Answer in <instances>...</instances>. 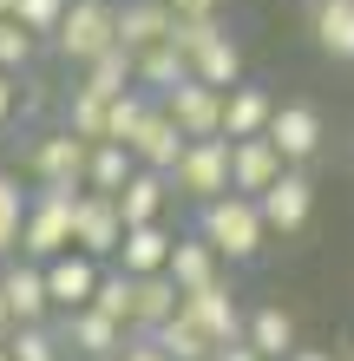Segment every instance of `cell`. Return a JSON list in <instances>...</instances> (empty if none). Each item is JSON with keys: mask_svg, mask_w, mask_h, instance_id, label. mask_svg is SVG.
<instances>
[{"mask_svg": "<svg viewBox=\"0 0 354 361\" xmlns=\"http://www.w3.org/2000/svg\"><path fill=\"white\" fill-rule=\"evenodd\" d=\"M177 309L191 315V322H197L203 335H210V342H236V335H243V322H249V309L236 302V283H230V276H217V283L191 289Z\"/></svg>", "mask_w": 354, "mask_h": 361, "instance_id": "cell-9", "label": "cell"}, {"mask_svg": "<svg viewBox=\"0 0 354 361\" xmlns=\"http://www.w3.org/2000/svg\"><path fill=\"white\" fill-rule=\"evenodd\" d=\"M158 105L177 118L184 138H223V92L203 86V79H184V86H171Z\"/></svg>", "mask_w": 354, "mask_h": 361, "instance_id": "cell-10", "label": "cell"}, {"mask_svg": "<svg viewBox=\"0 0 354 361\" xmlns=\"http://www.w3.org/2000/svg\"><path fill=\"white\" fill-rule=\"evenodd\" d=\"M118 47V0H72L66 20H59V33H53V53L66 59V66H92L99 53H112Z\"/></svg>", "mask_w": 354, "mask_h": 361, "instance_id": "cell-3", "label": "cell"}, {"mask_svg": "<svg viewBox=\"0 0 354 361\" xmlns=\"http://www.w3.org/2000/svg\"><path fill=\"white\" fill-rule=\"evenodd\" d=\"M53 329H59V342H66V355H106V361L125 348V335H132V329L118 322V315L92 309V302H86V309H66Z\"/></svg>", "mask_w": 354, "mask_h": 361, "instance_id": "cell-11", "label": "cell"}, {"mask_svg": "<svg viewBox=\"0 0 354 361\" xmlns=\"http://www.w3.org/2000/svg\"><path fill=\"white\" fill-rule=\"evenodd\" d=\"M0 295H7L13 322H53L46 263H33V257H7V263H0Z\"/></svg>", "mask_w": 354, "mask_h": 361, "instance_id": "cell-12", "label": "cell"}, {"mask_svg": "<svg viewBox=\"0 0 354 361\" xmlns=\"http://www.w3.org/2000/svg\"><path fill=\"white\" fill-rule=\"evenodd\" d=\"M171 7L164 0H118V47L125 53H144V47H164L171 39Z\"/></svg>", "mask_w": 354, "mask_h": 361, "instance_id": "cell-21", "label": "cell"}, {"mask_svg": "<svg viewBox=\"0 0 354 361\" xmlns=\"http://www.w3.org/2000/svg\"><path fill=\"white\" fill-rule=\"evenodd\" d=\"M20 224H27V190L13 171H0V263L20 257Z\"/></svg>", "mask_w": 354, "mask_h": 361, "instance_id": "cell-31", "label": "cell"}, {"mask_svg": "<svg viewBox=\"0 0 354 361\" xmlns=\"http://www.w3.org/2000/svg\"><path fill=\"white\" fill-rule=\"evenodd\" d=\"M106 105H112V99H99V92H86V86H66V92H59V125L99 145V138H106Z\"/></svg>", "mask_w": 354, "mask_h": 361, "instance_id": "cell-27", "label": "cell"}, {"mask_svg": "<svg viewBox=\"0 0 354 361\" xmlns=\"http://www.w3.org/2000/svg\"><path fill=\"white\" fill-rule=\"evenodd\" d=\"M0 13H13V0H0Z\"/></svg>", "mask_w": 354, "mask_h": 361, "instance_id": "cell-44", "label": "cell"}, {"mask_svg": "<svg viewBox=\"0 0 354 361\" xmlns=\"http://www.w3.org/2000/svg\"><path fill=\"white\" fill-rule=\"evenodd\" d=\"M177 283V295H191V289H203V283H217V276H230V263L217 257L210 243L197 237V230H177V243H171V269H164Z\"/></svg>", "mask_w": 354, "mask_h": 361, "instance_id": "cell-20", "label": "cell"}, {"mask_svg": "<svg viewBox=\"0 0 354 361\" xmlns=\"http://www.w3.org/2000/svg\"><path fill=\"white\" fill-rule=\"evenodd\" d=\"M184 145H191V138L177 132V118H171V112H164V105L151 99V112L138 118V132L125 138V152H132V158L144 164V171H164V178H171V164L184 158Z\"/></svg>", "mask_w": 354, "mask_h": 361, "instance_id": "cell-13", "label": "cell"}, {"mask_svg": "<svg viewBox=\"0 0 354 361\" xmlns=\"http://www.w3.org/2000/svg\"><path fill=\"white\" fill-rule=\"evenodd\" d=\"M243 342L256 348L263 361H282L289 348H296V315H289L282 302H256L249 322H243Z\"/></svg>", "mask_w": 354, "mask_h": 361, "instance_id": "cell-23", "label": "cell"}, {"mask_svg": "<svg viewBox=\"0 0 354 361\" xmlns=\"http://www.w3.org/2000/svg\"><path fill=\"white\" fill-rule=\"evenodd\" d=\"M112 204H118L125 224H164V217H171V204H177V190H171V178H164V171H144V164H138Z\"/></svg>", "mask_w": 354, "mask_h": 361, "instance_id": "cell-17", "label": "cell"}, {"mask_svg": "<svg viewBox=\"0 0 354 361\" xmlns=\"http://www.w3.org/2000/svg\"><path fill=\"white\" fill-rule=\"evenodd\" d=\"M197 237L236 269V263H256L263 250H269V224H263L256 197H243V190H223V197L197 204Z\"/></svg>", "mask_w": 354, "mask_h": 361, "instance_id": "cell-1", "label": "cell"}, {"mask_svg": "<svg viewBox=\"0 0 354 361\" xmlns=\"http://www.w3.org/2000/svg\"><path fill=\"white\" fill-rule=\"evenodd\" d=\"M79 86L99 92V99H118V92H132L138 86V73H132V53L112 47V53H99L92 66H79Z\"/></svg>", "mask_w": 354, "mask_h": 361, "instance_id": "cell-28", "label": "cell"}, {"mask_svg": "<svg viewBox=\"0 0 354 361\" xmlns=\"http://www.w3.org/2000/svg\"><path fill=\"white\" fill-rule=\"evenodd\" d=\"M144 112H151V92H138V86H132V92H118V99L106 105V138L125 145V138L138 132V118H144Z\"/></svg>", "mask_w": 354, "mask_h": 361, "instance_id": "cell-33", "label": "cell"}, {"mask_svg": "<svg viewBox=\"0 0 354 361\" xmlns=\"http://www.w3.org/2000/svg\"><path fill=\"white\" fill-rule=\"evenodd\" d=\"M282 171H289V164H282V152H276L269 138H230V190L263 197Z\"/></svg>", "mask_w": 354, "mask_h": 361, "instance_id": "cell-16", "label": "cell"}, {"mask_svg": "<svg viewBox=\"0 0 354 361\" xmlns=\"http://www.w3.org/2000/svg\"><path fill=\"white\" fill-rule=\"evenodd\" d=\"M263 138L282 152V164L308 171V158H322V145H328V118H322L308 99H276V118H269Z\"/></svg>", "mask_w": 354, "mask_h": 361, "instance_id": "cell-6", "label": "cell"}, {"mask_svg": "<svg viewBox=\"0 0 354 361\" xmlns=\"http://www.w3.org/2000/svg\"><path fill=\"white\" fill-rule=\"evenodd\" d=\"M7 335H13V309H7V295H0V348H7Z\"/></svg>", "mask_w": 354, "mask_h": 361, "instance_id": "cell-42", "label": "cell"}, {"mask_svg": "<svg viewBox=\"0 0 354 361\" xmlns=\"http://www.w3.org/2000/svg\"><path fill=\"white\" fill-rule=\"evenodd\" d=\"M112 361H171V355H164V348L151 342V335H125V348H118Z\"/></svg>", "mask_w": 354, "mask_h": 361, "instance_id": "cell-38", "label": "cell"}, {"mask_svg": "<svg viewBox=\"0 0 354 361\" xmlns=\"http://www.w3.org/2000/svg\"><path fill=\"white\" fill-rule=\"evenodd\" d=\"M66 7H72V0H13V20H20L33 39H53L59 20H66Z\"/></svg>", "mask_w": 354, "mask_h": 361, "instance_id": "cell-35", "label": "cell"}, {"mask_svg": "<svg viewBox=\"0 0 354 361\" xmlns=\"http://www.w3.org/2000/svg\"><path fill=\"white\" fill-rule=\"evenodd\" d=\"M171 243H177L171 217H164V224H125V243H118L112 263L125 276H158V269H171Z\"/></svg>", "mask_w": 354, "mask_h": 361, "instance_id": "cell-15", "label": "cell"}, {"mask_svg": "<svg viewBox=\"0 0 354 361\" xmlns=\"http://www.w3.org/2000/svg\"><path fill=\"white\" fill-rule=\"evenodd\" d=\"M308 33H315L322 59L354 66V0H308Z\"/></svg>", "mask_w": 354, "mask_h": 361, "instance_id": "cell-18", "label": "cell"}, {"mask_svg": "<svg viewBox=\"0 0 354 361\" xmlns=\"http://www.w3.org/2000/svg\"><path fill=\"white\" fill-rule=\"evenodd\" d=\"M92 309H106V315H118V322L132 329V276L118 263H106V276H99V289H92Z\"/></svg>", "mask_w": 354, "mask_h": 361, "instance_id": "cell-34", "label": "cell"}, {"mask_svg": "<svg viewBox=\"0 0 354 361\" xmlns=\"http://www.w3.org/2000/svg\"><path fill=\"white\" fill-rule=\"evenodd\" d=\"M177 20H203V13H223V0H164Z\"/></svg>", "mask_w": 354, "mask_h": 361, "instance_id": "cell-39", "label": "cell"}, {"mask_svg": "<svg viewBox=\"0 0 354 361\" xmlns=\"http://www.w3.org/2000/svg\"><path fill=\"white\" fill-rule=\"evenodd\" d=\"M256 210H263L269 237H302V230H308V217H315V178L289 164V171H282V178L256 197Z\"/></svg>", "mask_w": 354, "mask_h": 361, "instance_id": "cell-7", "label": "cell"}, {"mask_svg": "<svg viewBox=\"0 0 354 361\" xmlns=\"http://www.w3.org/2000/svg\"><path fill=\"white\" fill-rule=\"evenodd\" d=\"M177 302L184 295H177V283L164 269L158 276H132V335H151L164 315H177Z\"/></svg>", "mask_w": 354, "mask_h": 361, "instance_id": "cell-24", "label": "cell"}, {"mask_svg": "<svg viewBox=\"0 0 354 361\" xmlns=\"http://www.w3.org/2000/svg\"><path fill=\"white\" fill-rule=\"evenodd\" d=\"M33 59H39V39L13 13H0V73H33Z\"/></svg>", "mask_w": 354, "mask_h": 361, "instance_id": "cell-32", "label": "cell"}, {"mask_svg": "<svg viewBox=\"0 0 354 361\" xmlns=\"http://www.w3.org/2000/svg\"><path fill=\"white\" fill-rule=\"evenodd\" d=\"M72 361H106V355H72Z\"/></svg>", "mask_w": 354, "mask_h": 361, "instance_id": "cell-43", "label": "cell"}, {"mask_svg": "<svg viewBox=\"0 0 354 361\" xmlns=\"http://www.w3.org/2000/svg\"><path fill=\"white\" fill-rule=\"evenodd\" d=\"M348 361H354V342H348Z\"/></svg>", "mask_w": 354, "mask_h": 361, "instance_id": "cell-45", "label": "cell"}, {"mask_svg": "<svg viewBox=\"0 0 354 361\" xmlns=\"http://www.w3.org/2000/svg\"><path fill=\"white\" fill-rule=\"evenodd\" d=\"M210 361H263V355H256V348H249L243 335H236V342H217V348H210Z\"/></svg>", "mask_w": 354, "mask_h": 361, "instance_id": "cell-40", "label": "cell"}, {"mask_svg": "<svg viewBox=\"0 0 354 361\" xmlns=\"http://www.w3.org/2000/svg\"><path fill=\"white\" fill-rule=\"evenodd\" d=\"M20 118V73H0V132H13Z\"/></svg>", "mask_w": 354, "mask_h": 361, "instance_id": "cell-37", "label": "cell"}, {"mask_svg": "<svg viewBox=\"0 0 354 361\" xmlns=\"http://www.w3.org/2000/svg\"><path fill=\"white\" fill-rule=\"evenodd\" d=\"M191 79H203V86H217V92H230L236 79H243V39L230 33V20L197 47V59H191Z\"/></svg>", "mask_w": 354, "mask_h": 361, "instance_id": "cell-22", "label": "cell"}, {"mask_svg": "<svg viewBox=\"0 0 354 361\" xmlns=\"http://www.w3.org/2000/svg\"><path fill=\"white\" fill-rule=\"evenodd\" d=\"M138 171V158L125 152V145H112V138H99L92 145V164H86V190H106V197H118L125 190V178Z\"/></svg>", "mask_w": 354, "mask_h": 361, "instance_id": "cell-29", "label": "cell"}, {"mask_svg": "<svg viewBox=\"0 0 354 361\" xmlns=\"http://www.w3.org/2000/svg\"><path fill=\"white\" fill-rule=\"evenodd\" d=\"M72 210H79V190H53V184L27 190V224H20V257H33V263H53L59 250H72Z\"/></svg>", "mask_w": 354, "mask_h": 361, "instance_id": "cell-2", "label": "cell"}, {"mask_svg": "<svg viewBox=\"0 0 354 361\" xmlns=\"http://www.w3.org/2000/svg\"><path fill=\"white\" fill-rule=\"evenodd\" d=\"M171 190L184 204H210L230 190V138H191L184 158L171 164Z\"/></svg>", "mask_w": 354, "mask_h": 361, "instance_id": "cell-5", "label": "cell"}, {"mask_svg": "<svg viewBox=\"0 0 354 361\" xmlns=\"http://www.w3.org/2000/svg\"><path fill=\"white\" fill-rule=\"evenodd\" d=\"M0 361H7V348H0Z\"/></svg>", "mask_w": 354, "mask_h": 361, "instance_id": "cell-46", "label": "cell"}, {"mask_svg": "<svg viewBox=\"0 0 354 361\" xmlns=\"http://www.w3.org/2000/svg\"><path fill=\"white\" fill-rule=\"evenodd\" d=\"M132 73H138V92H151V99H164L171 86H184L191 79V59H184L171 39L164 47H144V53H132Z\"/></svg>", "mask_w": 354, "mask_h": 361, "instance_id": "cell-25", "label": "cell"}, {"mask_svg": "<svg viewBox=\"0 0 354 361\" xmlns=\"http://www.w3.org/2000/svg\"><path fill=\"white\" fill-rule=\"evenodd\" d=\"M282 361H335V355H328V348H302V342H296V348H289Z\"/></svg>", "mask_w": 354, "mask_h": 361, "instance_id": "cell-41", "label": "cell"}, {"mask_svg": "<svg viewBox=\"0 0 354 361\" xmlns=\"http://www.w3.org/2000/svg\"><path fill=\"white\" fill-rule=\"evenodd\" d=\"M223 27V13H203V20H171V47L184 53V59H197V47H203V39H210Z\"/></svg>", "mask_w": 354, "mask_h": 361, "instance_id": "cell-36", "label": "cell"}, {"mask_svg": "<svg viewBox=\"0 0 354 361\" xmlns=\"http://www.w3.org/2000/svg\"><path fill=\"white\" fill-rule=\"evenodd\" d=\"M86 164H92V138L66 132V125H46L27 152L33 184H53V190H86Z\"/></svg>", "mask_w": 354, "mask_h": 361, "instance_id": "cell-4", "label": "cell"}, {"mask_svg": "<svg viewBox=\"0 0 354 361\" xmlns=\"http://www.w3.org/2000/svg\"><path fill=\"white\" fill-rule=\"evenodd\" d=\"M99 276H106V263H99V257H86V250H59V257L46 263V295H53V315L86 309V302H92V289H99Z\"/></svg>", "mask_w": 354, "mask_h": 361, "instance_id": "cell-14", "label": "cell"}, {"mask_svg": "<svg viewBox=\"0 0 354 361\" xmlns=\"http://www.w3.org/2000/svg\"><path fill=\"white\" fill-rule=\"evenodd\" d=\"M125 243V217L106 190H79V210H72V250H86V257L112 263Z\"/></svg>", "mask_w": 354, "mask_h": 361, "instance_id": "cell-8", "label": "cell"}, {"mask_svg": "<svg viewBox=\"0 0 354 361\" xmlns=\"http://www.w3.org/2000/svg\"><path fill=\"white\" fill-rule=\"evenodd\" d=\"M269 118H276V92H269V86L236 79V86L223 92V138H263Z\"/></svg>", "mask_w": 354, "mask_h": 361, "instance_id": "cell-19", "label": "cell"}, {"mask_svg": "<svg viewBox=\"0 0 354 361\" xmlns=\"http://www.w3.org/2000/svg\"><path fill=\"white\" fill-rule=\"evenodd\" d=\"M151 342L171 355V361H210V348H217V342H210V335H203L184 309H177V315H164V322L151 329Z\"/></svg>", "mask_w": 354, "mask_h": 361, "instance_id": "cell-26", "label": "cell"}, {"mask_svg": "<svg viewBox=\"0 0 354 361\" xmlns=\"http://www.w3.org/2000/svg\"><path fill=\"white\" fill-rule=\"evenodd\" d=\"M7 361H66V342H59L53 322H13V335H7Z\"/></svg>", "mask_w": 354, "mask_h": 361, "instance_id": "cell-30", "label": "cell"}]
</instances>
